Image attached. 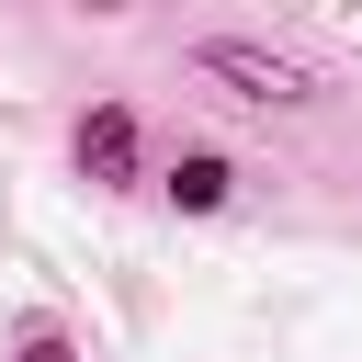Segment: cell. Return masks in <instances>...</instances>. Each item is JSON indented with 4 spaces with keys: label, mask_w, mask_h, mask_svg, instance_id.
<instances>
[{
    "label": "cell",
    "mask_w": 362,
    "mask_h": 362,
    "mask_svg": "<svg viewBox=\"0 0 362 362\" xmlns=\"http://www.w3.org/2000/svg\"><path fill=\"white\" fill-rule=\"evenodd\" d=\"M204 79H226L238 102H260V113H294V102H317V79L283 57V45H249V34H204V57H192Z\"/></svg>",
    "instance_id": "cell-1"
},
{
    "label": "cell",
    "mask_w": 362,
    "mask_h": 362,
    "mask_svg": "<svg viewBox=\"0 0 362 362\" xmlns=\"http://www.w3.org/2000/svg\"><path fill=\"white\" fill-rule=\"evenodd\" d=\"M79 170H90V181H136V113H124V102L79 113Z\"/></svg>",
    "instance_id": "cell-2"
},
{
    "label": "cell",
    "mask_w": 362,
    "mask_h": 362,
    "mask_svg": "<svg viewBox=\"0 0 362 362\" xmlns=\"http://www.w3.org/2000/svg\"><path fill=\"white\" fill-rule=\"evenodd\" d=\"M226 192H238V170H226V158H215V147H192V158H181V170H170V204H181V215H215V204H226Z\"/></svg>",
    "instance_id": "cell-3"
},
{
    "label": "cell",
    "mask_w": 362,
    "mask_h": 362,
    "mask_svg": "<svg viewBox=\"0 0 362 362\" xmlns=\"http://www.w3.org/2000/svg\"><path fill=\"white\" fill-rule=\"evenodd\" d=\"M11 362H79V351H68V339H57V328H34V339H23V351H11Z\"/></svg>",
    "instance_id": "cell-4"
}]
</instances>
